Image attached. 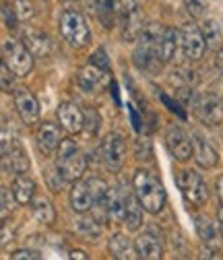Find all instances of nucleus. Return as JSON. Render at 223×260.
Listing matches in <instances>:
<instances>
[{
  "mask_svg": "<svg viewBox=\"0 0 223 260\" xmlns=\"http://www.w3.org/2000/svg\"><path fill=\"white\" fill-rule=\"evenodd\" d=\"M133 186H135V194L137 199L141 201V205L145 207L147 213L157 215L166 207L168 201V194L164 184L159 182V178L149 172V170H137L135 178H133Z\"/></svg>",
  "mask_w": 223,
  "mask_h": 260,
  "instance_id": "1",
  "label": "nucleus"
},
{
  "mask_svg": "<svg viewBox=\"0 0 223 260\" xmlns=\"http://www.w3.org/2000/svg\"><path fill=\"white\" fill-rule=\"evenodd\" d=\"M56 170L65 182H79L87 170V159L71 139H65L56 153Z\"/></svg>",
  "mask_w": 223,
  "mask_h": 260,
  "instance_id": "2",
  "label": "nucleus"
},
{
  "mask_svg": "<svg viewBox=\"0 0 223 260\" xmlns=\"http://www.w3.org/2000/svg\"><path fill=\"white\" fill-rule=\"evenodd\" d=\"M162 25L157 23H151L143 29V34L139 38V44H137V50L133 54V60L137 64V69L141 71H155L159 64H164L157 56V40H159V34H162Z\"/></svg>",
  "mask_w": 223,
  "mask_h": 260,
  "instance_id": "3",
  "label": "nucleus"
},
{
  "mask_svg": "<svg viewBox=\"0 0 223 260\" xmlns=\"http://www.w3.org/2000/svg\"><path fill=\"white\" fill-rule=\"evenodd\" d=\"M58 27H60V36L69 46L73 48H85L91 40V31H89V25L85 21V17L79 13V11H65L60 15V21H58Z\"/></svg>",
  "mask_w": 223,
  "mask_h": 260,
  "instance_id": "4",
  "label": "nucleus"
},
{
  "mask_svg": "<svg viewBox=\"0 0 223 260\" xmlns=\"http://www.w3.org/2000/svg\"><path fill=\"white\" fill-rule=\"evenodd\" d=\"M34 54L29 48L17 40H5L3 42V62L17 75V77H27L34 71Z\"/></svg>",
  "mask_w": 223,
  "mask_h": 260,
  "instance_id": "5",
  "label": "nucleus"
},
{
  "mask_svg": "<svg viewBox=\"0 0 223 260\" xmlns=\"http://www.w3.org/2000/svg\"><path fill=\"white\" fill-rule=\"evenodd\" d=\"M178 186H180V192L186 203L195 205V207H203L207 201H209V188L205 184V180L193 172V170H182L176 178Z\"/></svg>",
  "mask_w": 223,
  "mask_h": 260,
  "instance_id": "6",
  "label": "nucleus"
},
{
  "mask_svg": "<svg viewBox=\"0 0 223 260\" xmlns=\"http://www.w3.org/2000/svg\"><path fill=\"white\" fill-rule=\"evenodd\" d=\"M180 46L188 60H201L207 50V40L203 36V29L195 23H186L180 31Z\"/></svg>",
  "mask_w": 223,
  "mask_h": 260,
  "instance_id": "7",
  "label": "nucleus"
},
{
  "mask_svg": "<svg viewBox=\"0 0 223 260\" xmlns=\"http://www.w3.org/2000/svg\"><path fill=\"white\" fill-rule=\"evenodd\" d=\"M193 108L205 124L217 126L223 122V100H219L215 95H195Z\"/></svg>",
  "mask_w": 223,
  "mask_h": 260,
  "instance_id": "8",
  "label": "nucleus"
},
{
  "mask_svg": "<svg viewBox=\"0 0 223 260\" xmlns=\"http://www.w3.org/2000/svg\"><path fill=\"white\" fill-rule=\"evenodd\" d=\"M166 147H168L170 155L176 161H188L190 157H193V149H195L190 137L176 124L168 128V133H166Z\"/></svg>",
  "mask_w": 223,
  "mask_h": 260,
  "instance_id": "9",
  "label": "nucleus"
},
{
  "mask_svg": "<svg viewBox=\"0 0 223 260\" xmlns=\"http://www.w3.org/2000/svg\"><path fill=\"white\" fill-rule=\"evenodd\" d=\"M124 155H126V143L118 133H110L104 143H102V159L106 168L112 172H118L124 164Z\"/></svg>",
  "mask_w": 223,
  "mask_h": 260,
  "instance_id": "10",
  "label": "nucleus"
},
{
  "mask_svg": "<svg viewBox=\"0 0 223 260\" xmlns=\"http://www.w3.org/2000/svg\"><path fill=\"white\" fill-rule=\"evenodd\" d=\"M62 133H60V126L54 124V122H42L38 133H36V145H38V151L48 157V155H54L58 151V147L62 145Z\"/></svg>",
  "mask_w": 223,
  "mask_h": 260,
  "instance_id": "11",
  "label": "nucleus"
},
{
  "mask_svg": "<svg viewBox=\"0 0 223 260\" xmlns=\"http://www.w3.org/2000/svg\"><path fill=\"white\" fill-rule=\"evenodd\" d=\"M56 116H58L60 126L71 135H77V133H81V130H85V110H81L73 102L60 104L58 110H56Z\"/></svg>",
  "mask_w": 223,
  "mask_h": 260,
  "instance_id": "12",
  "label": "nucleus"
},
{
  "mask_svg": "<svg viewBox=\"0 0 223 260\" xmlns=\"http://www.w3.org/2000/svg\"><path fill=\"white\" fill-rule=\"evenodd\" d=\"M15 108L25 126H34L40 120V104L36 100V95L27 89L15 91Z\"/></svg>",
  "mask_w": 223,
  "mask_h": 260,
  "instance_id": "13",
  "label": "nucleus"
},
{
  "mask_svg": "<svg viewBox=\"0 0 223 260\" xmlns=\"http://www.w3.org/2000/svg\"><path fill=\"white\" fill-rule=\"evenodd\" d=\"M112 81L110 77V71L102 69V67H95V64L89 62V67L81 69L79 75H77V85L83 89V91H98V89H104L108 87Z\"/></svg>",
  "mask_w": 223,
  "mask_h": 260,
  "instance_id": "14",
  "label": "nucleus"
},
{
  "mask_svg": "<svg viewBox=\"0 0 223 260\" xmlns=\"http://www.w3.org/2000/svg\"><path fill=\"white\" fill-rule=\"evenodd\" d=\"M135 248L137 256L145 260H159L164 256V244L153 232H143L135 238Z\"/></svg>",
  "mask_w": 223,
  "mask_h": 260,
  "instance_id": "15",
  "label": "nucleus"
},
{
  "mask_svg": "<svg viewBox=\"0 0 223 260\" xmlns=\"http://www.w3.org/2000/svg\"><path fill=\"white\" fill-rule=\"evenodd\" d=\"M23 44L29 48V52L34 56H50L52 54V40L48 34H44V31L40 29H23Z\"/></svg>",
  "mask_w": 223,
  "mask_h": 260,
  "instance_id": "16",
  "label": "nucleus"
},
{
  "mask_svg": "<svg viewBox=\"0 0 223 260\" xmlns=\"http://www.w3.org/2000/svg\"><path fill=\"white\" fill-rule=\"evenodd\" d=\"M193 147H195V149H193V157H195V161H197L199 168L211 170V168H215V166L219 164V155H217L215 147H213L209 141H205L201 135H195Z\"/></svg>",
  "mask_w": 223,
  "mask_h": 260,
  "instance_id": "17",
  "label": "nucleus"
},
{
  "mask_svg": "<svg viewBox=\"0 0 223 260\" xmlns=\"http://www.w3.org/2000/svg\"><path fill=\"white\" fill-rule=\"evenodd\" d=\"M178 42H180V34L174 27H164L162 34H159L157 40V56L162 62H170L176 56L178 50Z\"/></svg>",
  "mask_w": 223,
  "mask_h": 260,
  "instance_id": "18",
  "label": "nucleus"
},
{
  "mask_svg": "<svg viewBox=\"0 0 223 260\" xmlns=\"http://www.w3.org/2000/svg\"><path fill=\"white\" fill-rule=\"evenodd\" d=\"M3 159H5V170H11V172H15V174H25V172H29L31 161H29V157H27V153H25V149L21 147L19 141L13 143V147L3 155Z\"/></svg>",
  "mask_w": 223,
  "mask_h": 260,
  "instance_id": "19",
  "label": "nucleus"
},
{
  "mask_svg": "<svg viewBox=\"0 0 223 260\" xmlns=\"http://www.w3.org/2000/svg\"><path fill=\"white\" fill-rule=\"evenodd\" d=\"M143 209L145 207L137 199V194H135V197H133V194L126 197V207H124V217H122V223L126 225V230L137 232L139 227L143 225Z\"/></svg>",
  "mask_w": 223,
  "mask_h": 260,
  "instance_id": "20",
  "label": "nucleus"
},
{
  "mask_svg": "<svg viewBox=\"0 0 223 260\" xmlns=\"http://www.w3.org/2000/svg\"><path fill=\"white\" fill-rule=\"evenodd\" d=\"M95 205L93 194L87 186V182H75L73 190H71V207L77 213H87L91 207Z\"/></svg>",
  "mask_w": 223,
  "mask_h": 260,
  "instance_id": "21",
  "label": "nucleus"
},
{
  "mask_svg": "<svg viewBox=\"0 0 223 260\" xmlns=\"http://www.w3.org/2000/svg\"><path fill=\"white\" fill-rule=\"evenodd\" d=\"M108 252L112 258L126 260V258H133L137 254V248H135V242H131L124 234H114L108 242Z\"/></svg>",
  "mask_w": 223,
  "mask_h": 260,
  "instance_id": "22",
  "label": "nucleus"
},
{
  "mask_svg": "<svg viewBox=\"0 0 223 260\" xmlns=\"http://www.w3.org/2000/svg\"><path fill=\"white\" fill-rule=\"evenodd\" d=\"M13 194L19 205H29L36 197V182L25 174H17L13 180Z\"/></svg>",
  "mask_w": 223,
  "mask_h": 260,
  "instance_id": "23",
  "label": "nucleus"
},
{
  "mask_svg": "<svg viewBox=\"0 0 223 260\" xmlns=\"http://www.w3.org/2000/svg\"><path fill=\"white\" fill-rule=\"evenodd\" d=\"M122 21H124V34H122L124 40H126V42H135V40H139L141 34H143V29H145L141 11L137 9L135 13H131L129 17H124Z\"/></svg>",
  "mask_w": 223,
  "mask_h": 260,
  "instance_id": "24",
  "label": "nucleus"
},
{
  "mask_svg": "<svg viewBox=\"0 0 223 260\" xmlns=\"http://www.w3.org/2000/svg\"><path fill=\"white\" fill-rule=\"evenodd\" d=\"M31 207H34V215H36V219H38L40 223L52 225V223L56 221V211H54V205L50 203V199L38 197Z\"/></svg>",
  "mask_w": 223,
  "mask_h": 260,
  "instance_id": "25",
  "label": "nucleus"
},
{
  "mask_svg": "<svg viewBox=\"0 0 223 260\" xmlns=\"http://www.w3.org/2000/svg\"><path fill=\"white\" fill-rule=\"evenodd\" d=\"M195 225H197V234L203 240V244H207L209 248H217V230H215V225L211 223V219L199 215Z\"/></svg>",
  "mask_w": 223,
  "mask_h": 260,
  "instance_id": "26",
  "label": "nucleus"
},
{
  "mask_svg": "<svg viewBox=\"0 0 223 260\" xmlns=\"http://www.w3.org/2000/svg\"><path fill=\"white\" fill-rule=\"evenodd\" d=\"M201 29H203V36H205V40H207V46H209L211 50L223 48V46H221V31H219V25H217L213 19H207Z\"/></svg>",
  "mask_w": 223,
  "mask_h": 260,
  "instance_id": "27",
  "label": "nucleus"
},
{
  "mask_svg": "<svg viewBox=\"0 0 223 260\" xmlns=\"http://www.w3.org/2000/svg\"><path fill=\"white\" fill-rule=\"evenodd\" d=\"M95 11H98V17L104 23V27L114 25V17H116L114 0H95Z\"/></svg>",
  "mask_w": 223,
  "mask_h": 260,
  "instance_id": "28",
  "label": "nucleus"
},
{
  "mask_svg": "<svg viewBox=\"0 0 223 260\" xmlns=\"http://www.w3.org/2000/svg\"><path fill=\"white\" fill-rule=\"evenodd\" d=\"M87 186H89V190H91V194H93V201H95V203H104V201H106L108 192H110V186H108L102 178H91V180H87Z\"/></svg>",
  "mask_w": 223,
  "mask_h": 260,
  "instance_id": "29",
  "label": "nucleus"
},
{
  "mask_svg": "<svg viewBox=\"0 0 223 260\" xmlns=\"http://www.w3.org/2000/svg\"><path fill=\"white\" fill-rule=\"evenodd\" d=\"M79 232L91 240H95L100 234H102V225L98 223V219H93V217H83L79 221Z\"/></svg>",
  "mask_w": 223,
  "mask_h": 260,
  "instance_id": "30",
  "label": "nucleus"
},
{
  "mask_svg": "<svg viewBox=\"0 0 223 260\" xmlns=\"http://www.w3.org/2000/svg\"><path fill=\"white\" fill-rule=\"evenodd\" d=\"M100 126H102V118H100L98 110H93V108L85 110V130L87 133L89 135H98Z\"/></svg>",
  "mask_w": 223,
  "mask_h": 260,
  "instance_id": "31",
  "label": "nucleus"
},
{
  "mask_svg": "<svg viewBox=\"0 0 223 260\" xmlns=\"http://www.w3.org/2000/svg\"><path fill=\"white\" fill-rule=\"evenodd\" d=\"M15 11H17L19 21H29L36 15V9H34L31 0H15Z\"/></svg>",
  "mask_w": 223,
  "mask_h": 260,
  "instance_id": "32",
  "label": "nucleus"
},
{
  "mask_svg": "<svg viewBox=\"0 0 223 260\" xmlns=\"http://www.w3.org/2000/svg\"><path fill=\"white\" fill-rule=\"evenodd\" d=\"M0 197H3V219H7L11 213H13V209H15V194L5 186L3 190H0Z\"/></svg>",
  "mask_w": 223,
  "mask_h": 260,
  "instance_id": "33",
  "label": "nucleus"
},
{
  "mask_svg": "<svg viewBox=\"0 0 223 260\" xmlns=\"http://www.w3.org/2000/svg\"><path fill=\"white\" fill-rule=\"evenodd\" d=\"M184 5L193 17H203L207 11V0H184Z\"/></svg>",
  "mask_w": 223,
  "mask_h": 260,
  "instance_id": "34",
  "label": "nucleus"
},
{
  "mask_svg": "<svg viewBox=\"0 0 223 260\" xmlns=\"http://www.w3.org/2000/svg\"><path fill=\"white\" fill-rule=\"evenodd\" d=\"M15 73L7 67V64L3 62V67H0V79H3V91H11L15 87Z\"/></svg>",
  "mask_w": 223,
  "mask_h": 260,
  "instance_id": "35",
  "label": "nucleus"
},
{
  "mask_svg": "<svg viewBox=\"0 0 223 260\" xmlns=\"http://www.w3.org/2000/svg\"><path fill=\"white\" fill-rule=\"evenodd\" d=\"M3 19H5V25H7L9 29H15L17 23H19V17H17L15 7L11 9V5H3Z\"/></svg>",
  "mask_w": 223,
  "mask_h": 260,
  "instance_id": "36",
  "label": "nucleus"
},
{
  "mask_svg": "<svg viewBox=\"0 0 223 260\" xmlns=\"http://www.w3.org/2000/svg\"><path fill=\"white\" fill-rule=\"evenodd\" d=\"M91 64H95V67H102V69H106V71H110V60L106 58V50L104 48H98L93 52V56H91Z\"/></svg>",
  "mask_w": 223,
  "mask_h": 260,
  "instance_id": "37",
  "label": "nucleus"
},
{
  "mask_svg": "<svg viewBox=\"0 0 223 260\" xmlns=\"http://www.w3.org/2000/svg\"><path fill=\"white\" fill-rule=\"evenodd\" d=\"M11 258H15V260H23V258L36 260V258H40V254H38V252H34V250H17V252H13V254H11Z\"/></svg>",
  "mask_w": 223,
  "mask_h": 260,
  "instance_id": "38",
  "label": "nucleus"
},
{
  "mask_svg": "<svg viewBox=\"0 0 223 260\" xmlns=\"http://www.w3.org/2000/svg\"><path fill=\"white\" fill-rule=\"evenodd\" d=\"M217 197H219V201L223 205V176L217 178Z\"/></svg>",
  "mask_w": 223,
  "mask_h": 260,
  "instance_id": "39",
  "label": "nucleus"
},
{
  "mask_svg": "<svg viewBox=\"0 0 223 260\" xmlns=\"http://www.w3.org/2000/svg\"><path fill=\"white\" fill-rule=\"evenodd\" d=\"M217 225H219V234H221V240H223V207L217 211Z\"/></svg>",
  "mask_w": 223,
  "mask_h": 260,
  "instance_id": "40",
  "label": "nucleus"
},
{
  "mask_svg": "<svg viewBox=\"0 0 223 260\" xmlns=\"http://www.w3.org/2000/svg\"><path fill=\"white\" fill-rule=\"evenodd\" d=\"M69 256H71V258H83V260L87 258V254H85L83 250H71V254H69Z\"/></svg>",
  "mask_w": 223,
  "mask_h": 260,
  "instance_id": "41",
  "label": "nucleus"
},
{
  "mask_svg": "<svg viewBox=\"0 0 223 260\" xmlns=\"http://www.w3.org/2000/svg\"><path fill=\"white\" fill-rule=\"evenodd\" d=\"M217 67L223 71V48H219V52H217Z\"/></svg>",
  "mask_w": 223,
  "mask_h": 260,
  "instance_id": "42",
  "label": "nucleus"
},
{
  "mask_svg": "<svg viewBox=\"0 0 223 260\" xmlns=\"http://www.w3.org/2000/svg\"><path fill=\"white\" fill-rule=\"evenodd\" d=\"M9 242V230H7V225H3V246H7Z\"/></svg>",
  "mask_w": 223,
  "mask_h": 260,
  "instance_id": "43",
  "label": "nucleus"
},
{
  "mask_svg": "<svg viewBox=\"0 0 223 260\" xmlns=\"http://www.w3.org/2000/svg\"><path fill=\"white\" fill-rule=\"evenodd\" d=\"M65 3H77V0H65Z\"/></svg>",
  "mask_w": 223,
  "mask_h": 260,
  "instance_id": "44",
  "label": "nucleus"
}]
</instances>
